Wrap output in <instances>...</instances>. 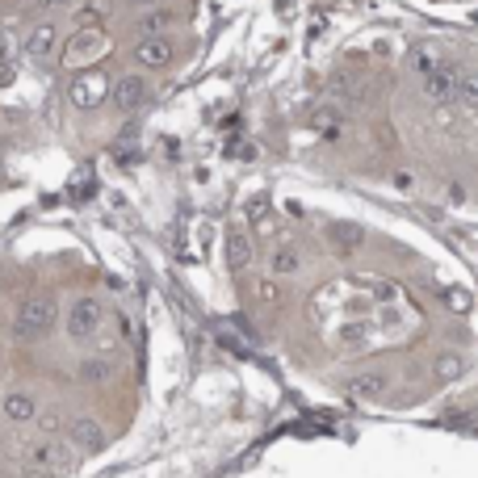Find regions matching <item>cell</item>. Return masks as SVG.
Returning a JSON list of instances; mask_svg holds the SVG:
<instances>
[{
    "label": "cell",
    "mask_w": 478,
    "mask_h": 478,
    "mask_svg": "<svg viewBox=\"0 0 478 478\" xmlns=\"http://www.w3.org/2000/svg\"><path fill=\"white\" fill-rule=\"evenodd\" d=\"M72 445H80V449H101V445H105V428L96 424L93 415H80V420H72Z\"/></svg>",
    "instance_id": "cell-1"
},
{
    "label": "cell",
    "mask_w": 478,
    "mask_h": 478,
    "mask_svg": "<svg viewBox=\"0 0 478 478\" xmlns=\"http://www.w3.org/2000/svg\"><path fill=\"white\" fill-rule=\"evenodd\" d=\"M4 415H9L13 424H26V420L38 415V403H34L30 395H9V398H4Z\"/></svg>",
    "instance_id": "cell-2"
}]
</instances>
